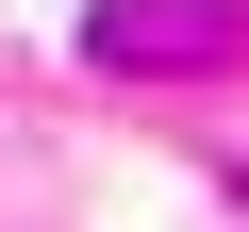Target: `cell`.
I'll return each mask as SVG.
<instances>
[{
    "label": "cell",
    "instance_id": "1",
    "mask_svg": "<svg viewBox=\"0 0 249 232\" xmlns=\"http://www.w3.org/2000/svg\"><path fill=\"white\" fill-rule=\"evenodd\" d=\"M83 50H100V66H216V50H232V0H100Z\"/></svg>",
    "mask_w": 249,
    "mask_h": 232
}]
</instances>
